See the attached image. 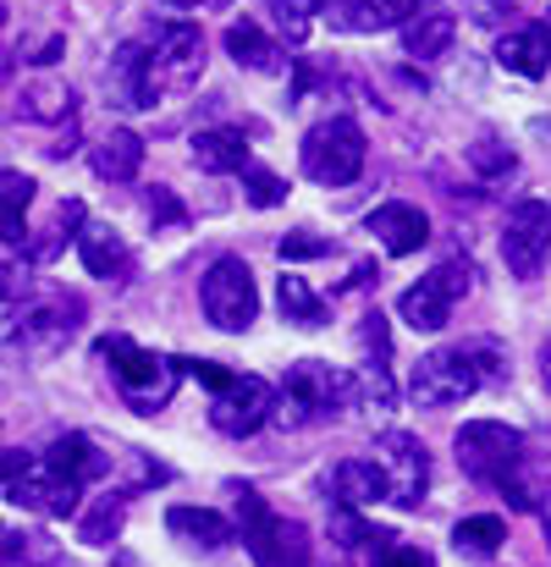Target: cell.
I'll use <instances>...</instances> for the list:
<instances>
[{"mask_svg": "<svg viewBox=\"0 0 551 567\" xmlns=\"http://www.w3.org/2000/svg\"><path fill=\"white\" fill-rule=\"evenodd\" d=\"M541 370H547V385H551V342H547V359H541Z\"/></svg>", "mask_w": 551, "mask_h": 567, "instance_id": "cell-45", "label": "cell"}, {"mask_svg": "<svg viewBox=\"0 0 551 567\" xmlns=\"http://www.w3.org/2000/svg\"><path fill=\"white\" fill-rule=\"evenodd\" d=\"M6 496H11L17 507L39 513V518H72V513L83 507V485H72L67 474H55L44 457H33V463L6 485Z\"/></svg>", "mask_w": 551, "mask_h": 567, "instance_id": "cell-14", "label": "cell"}, {"mask_svg": "<svg viewBox=\"0 0 551 567\" xmlns=\"http://www.w3.org/2000/svg\"><path fill=\"white\" fill-rule=\"evenodd\" d=\"M365 226L375 231V243H380L386 254H397V259H408V254H419V248L430 243V215H425L419 204H402V198L369 209Z\"/></svg>", "mask_w": 551, "mask_h": 567, "instance_id": "cell-16", "label": "cell"}, {"mask_svg": "<svg viewBox=\"0 0 551 567\" xmlns=\"http://www.w3.org/2000/svg\"><path fill=\"white\" fill-rule=\"evenodd\" d=\"M198 309L215 331L226 337H243L254 320H259V287H254V270L237 259V254H221L204 281H198Z\"/></svg>", "mask_w": 551, "mask_h": 567, "instance_id": "cell-9", "label": "cell"}, {"mask_svg": "<svg viewBox=\"0 0 551 567\" xmlns=\"http://www.w3.org/2000/svg\"><path fill=\"white\" fill-rule=\"evenodd\" d=\"M237 529L259 567H309V529L265 507L259 491H237Z\"/></svg>", "mask_w": 551, "mask_h": 567, "instance_id": "cell-8", "label": "cell"}, {"mask_svg": "<svg viewBox=\"0 0 551 567\" xmlns=\"http://www.w3.org/2000/svg\"><path fill=\"white\" fill-rule=\"evenodd\" d=\"M28 204H33V177L28 172H0V243H28Z\"/></svg>", "mask_w": 551, "mask_h": 567, "instance_id": "cell-28", "label": "cell"}, {"mask_svg": "<svg viewBox=\"0 0 551 567\" xmlns=\"http://www.w3.org/2000/svg\"><path fill=\"white\" fill-rule=\"evenodd\" d=\"M547 540H551V524H547Z\"/></svg>", "mask_w": 551, "mask_h": 567, "instance_id": "cell-47", "label": "cell"}, {"mask_svg": "<svg viewBox=\"0 0 551 567\" xmlns=\"http://www.w3.org/2000/svg\"><path fill=\"white\" fill-rule=\"evenodd\" d=\"M508 6H513V0H469V17H475V22H497Z\"/></svg>", "mask_w": 551, "mask_h": 567, "instance_id": "cell-40", "label": "cell"}, {"mask_svg": "<svg viewBox=\"0 0 551 567\" xmlns=\"http://www.w3.org/2000/svg\"><path fill=\"white\" fill-rule=\"evenodd\" d=\"M365 155H369L365 127H359L354 116H326V122H315V127L304 133V144H298V166H304V177L320 183V188H348V183H359Z\"/></svg>", "mask_w": 551, "mask_h": 567, "instance_id": "cell-7", "label": "cell"}, {"mask_svg": "<svg viewBox=\"0 0 551 567\" xmlns=\"http://www.w3.org/2000/svg\"><path fill=\"white\" fill-rule=\"evenodd\" d=\"M535 28H541V33H547V44H551V11H547V17H541V22H535Z\"/></svg>", "mask_w": 551, "mask_h": 567, "instance_id": "cell-44", "label": "cell"}, {"mask_svg": "<svg viewBox=\"0 0 551 567\" xmlns=\"http://www.w3.org/2000/svg\"><path fill=\"white\" fill-rule=\"evenodd\" d=\"M94 177H105V183H133L139 177V166H144V138L133 133V127H111L100 144H94Z\"/></svg>", "mask_w": 551, "mask_h": 567, "instance_id": "cell-23", "label": "cell"}, {"mask_svg": "<svg viewBox=\"0 0 551 567\" xmlns=\"http://www.w3.org/2000/svg\"><path fill=\"white\" fill-rule=\"evenodd\" d=\"M116 529H122V496H105V502L83 518L78 540H83V546H111V540H116Z\"/></svg>", "mask_w": 551, "mask_h": 567, "instance_id": "cell-34", "label": "cell"}, {"mask_svg": "<svg viewBox=\"0 0 551 567\" xmlns=\"http://www.w3.org/2000/svg\"><path fill=\"white\" fill-rule=\"evenodd\" d=\"M144 50H150V78H155L161 94L193 89L204 78V33H198V22H183V17L155 22Z\"/></svg>", "mask_w": 551, "mask_h": 567, "instance_id": "cell-11", "label": "cell"}, {"mask_svg": "<svg viewBox=\"0 0 551 567\" xmlns=\"http://www.w3.org/2000/svg\"><path fill=\"white\" fill-rule=\"evenodd\" d=\"M28 463H33V457H22V452H0V485H11Z\"/></svg>", "mask_w": 551, "mask_h": 567, "instance_id": "cell-41", "label": "cell"}, {"mask_svg": "<svg viewBox=\"0 0 551 567\" xmlns=\"http://www.w3.org/2000/svg\"><path fill=\"white\" fill-rule=\"evenodd\" d=\"M380 546H375V567H436L419 546H397L391 535H375Z\"/></svg>", "mask_w": 551, "mask_h": 567, "instance_id": "cell-37", "label": "cell"}, {"mask_svg": "<svg viewBox=\"0 0 551 567\" xmlns=\"http://www.w3.org/2000/svg\"><path fill=\"white\" fill-rule=\"evenodd\" d=\"M452 39H458V17H452V11H414V17L402 22V55H414V61L447 55Z\"/></svg>", "mask_w": 551, "mask_h": 567, "instance_id": "cell-22", "label": "cell"}, {"mask_svg": "<svg viewBox=\"0 0 551 567\" xmlns=\"http://www.w3.org/2000/svg\"><path fill=\"white\" fill-rule=\"evenodd\" d=\"M0 28H6V0H0Z\"/></svg>", "mask_w": 551, "mask_h": 567, "instance_id": "cell-46", "label": "cell"}, {"mask_svg": "<svg viewBox=\"0 0 551 567\" xmlns=\"http://www.w3.org/2000/svg\"><path fill=\"white\" fill-rule=\"evenodd\" d=\"M276 254L282 259H320V254H331V243L326 237H309V231H287Z\"/></svg>", "mask_w": 551, "mask_h": 567, "instance_id": "cell-38", "label": "cell"}, {"mask_svg": "<svg viewBox=\"0 0 551 567\" xmlns=\"http://www.w3.org/2000/svg\"><path fill=\"white\" fill-rule=\"evenodd\" d=\"M144 204H150V220H155V226H183L187 220V209L177 204V193L172 188H155Z\"/></svg>", "mask_w": 551, "mask_h": 567, "instance_id": "cell-39", "label": "cell"}, {"mask_svg": "<svg viewBox=\"0 0 551 567\" xmlns=\"http://www.w3.org/2000/svg\"><path fill=\"white\" fill-rule=\"evenodd\" d=\"M469 292V265L463 259H441L430 276H419L402 298H397V315L408 331H447L458 298Z\"/></svg>", "mask_w": 551, "mask_h": 567, "instance_id": "cell-12", "label": "cell"}, {"mask_svg": "<svg viewBox=\"0 0 551 567\" xmlns=\"http://www.w3.org/2000/svg\"><path fill=\"white\" fill-rule=\"evenodd\" d=\"M177 370L210 385V424L221 435H254L259 424H271V408H276V385L265 375H237V370H221L215 359H177Z\"/></svg>", "mask_w": 551, "mask_h": 567, "instance_id": "cell-2", "label": "cell"}, {"mask_svg": "<svg viewBox=\"0 0 551 567\" xmlns=\"http://www.w3.org/2000/svg\"><path fill=\"white\" fill-rule=\"evenodd\" d=\"M44 463H50L55 474H67L72 485H100V480L111 474V452H105L94 435H83V430L55 435L50 452H44Z\"/></svg>", "mask_w": 551, "mask_h": 567, "instance_id": "cell-18", "label": "cell"}, {"mask_svg": "<svg viewBox=\"0 0 551 567\" xmlns=\"http://www.w3.org/2000/svg\"><path fill=\"white\" fill-rule=\"evenodd\" d=\"M17 111H22L28 122H72L78 94H72L67 83H55V78H39V83H28V89H22Z\"/></svg>", "mask_w": 551, "mask_h": 567, "instance_id": "cell-27", "label": "cell"}, {"mask_svg": "<svg viewBox=\"0 0 551 567\" xmlns=\"http://www.w3.org/2000/svg\"><path fill=\"white\" fill-rule=\"evenodd\" d=\"M414 11H419V0H343L337 28H354V33H380V28H402Z\"/></svg>", "mask_w": 551, "mask_h": 567, "instance_id": "cell-26", "label": "cell"}, {"mask_svg": "<svg viewBox=\"0 0 551 567\" xmlns=\"http://www.w3.org/2000/svg\"><path fill=\"white\" fill-rule=\"evenodd\" d=\"M458 463H463V474L469 480H480V485H497L502 496H513V507H535V496H530V485L519 480V468H524V430H513V424H502V419H469L463 430H458Z\"/></svg>", "mask_w": 551, "mask_h": 567, "instance_id": "cell-1", "label": "cell"}, {"mask_svg": "<svg viewBox=\"0 0 551 567\" xmlns=\"http://www.w3.org/2000/svg\"><path fill=\"white\" fill-rule=\"evenodd\" d=\"M497 66H502V72H519V78H547L551 72L547 33H541V28H513V33H502Z\"/></svg>", "mask_w": 551, "mask_h": 567, "instance_id": "cell-24", "label": "cell"}, {"mask_svg": "<svg viewBox=\"0 0 551 567\" xmlns=\"http://www.w3.org/2000/svg\"><path fill=\"white\" fill-rule=\"evenodd\" d=\"M337 408H354V375L348 370H331L320 359H298L287 380L276 385V408L271 419L282 430H304L315 419H331Z\"/></svg>", "mask_w": 551, "mask_h": 567, "instance_id": "cell-6", "label": "cell"}, {"mask_svg": "<svg viewBox=\"0 0 551 567\" xmlns=\"http://www.w3.org/2000/svg\"><path fill=\"white\" fill-rule=\"evenodd\" d=\"M6 78H11V55L0 50V89H6Z\"/></svg>", "mask_w": 551, "mask_h": 567, "instance_id": "cell-43", "label": "cell"}, {"mask_svg": "<svg viewBox=\"0 0 551 567\" xmlns=\"http://www.w3.org/2000/svg\"><path fill=\"white\" fill-rule=\"evenodd\" d=\"M237 177H243V193H248L254 209H276V204L287 198V183H282L276 172H265V166H243Z\"/></svg>", "mask_w": 551, "mask_h": 567, "instance_id": "cell-35", "label": "cell"}, {"mask_svg": "<svg viewBox=\"0 0 551 567\" xmlns=\"http://www.w3.org/2000/svg\"><path fill=\"white\" fill-rule=\"evenodd\" d=\"M369 463L386 480V502H397L402 513H414L425 502V491H430V452H425L419 435H408V430L375 435V457Z\"/></svg>", "mask_w": 551, "mask_h": 567, "instance_id": "cell-10", "label": "cell"}, {"mask_svg": "<svg viewBox=\"0 0 551 567\" xmlns=\"http://www.w3.org/2000/svg\"><path fill=\"white\" fill-rule=\"evenodd\" d=\"M33 281V254L28 243H0V303H17Z\"/></svg>", "mask_w": 551, "mask_h": 567, "instance_id": "cell-32", "label": "cell"}, {"mask_svg": "<svg viewBox=\"0 0 551 567\" xmlns=\"http://www.w3.org/2000/svg\"><path fill=\"white\" fill-rule=\"evenodd\" d=\"M271 11H276V22L298 39V33L315 22V11H326V0H271Z\"/></svg>", "mask_w": 551, "mask_h": 567, "instance_id": "cell-36", "label": "cell"}, {"mask_svg": "<svg viewBox=\"0 0 551 567\" xmlns=\"http://www.w3.org/2000/svg\"><path fill=\"white\" fill-rule=\"evenodd\" d=\"M161 6H172V11H193V6H232V0H161Z\"/></svg>", "mask_w": 551, "mask_h": 567, "instance_id": "cell-42", "label": "cell"}, {"mask_svg": "<svg viewBox=\"0 0 551 567\" xmlns=\"http://www.w3.org/2000/svg\"><path fill=\"white\" fill-rule=\"evenodd\" d=\"M331 485H337V507H348V513H365V507L386 502V480L369 457H343L331 468Z\"/></svg>", "mask_w": 551, "mask_h": 567, "instance_id": "cell-21", "label": "cell"}, {"mask_svg": "<svg viewBox=\"0 0 551 567\" xmlns=\"http://www.w3.org/2000/svg\"><path fill=\"white\" fill-rule=\"evenodd\" d=\"M469 166H475L480 177H508L519 161H513V150H508L497 133H480V138L469 144Z\"/></svg>", "mask_w": 551, "mask_h": 567, "instance_id": "cell-33", "label": "cell"}, {"mask_svg": "<svg viewBox=\"0 0 551 567\" xmlns=\"http://www.w3.org/2000/svg\"><path fill=\"white\" fill-rule=\"evenodd\" d=\"M105 94H111V105H122V111H155V105H161V89H155V78H150V50H144V39H127V44L111 55V66H105Z\"/></svg>", "mask_w": 551, "mask_h": 567, "instance_id": "cell-15", "label": "cell"}, {"mask_svg": "<svg viewBox=\"0 0 551 567\" xmlns=\"http://www.w3.org/2000/svg\"><path fill=\"white\" fill-rule=\"evenodd\" d=\"M491 375H502L497 353L491 348H430L414 375H408V391L419 408H458L463 396H475Z\"/></svg>", "mask_w": 551, "mask_h": 567, "instance_id": "cell-4", "label": "cell"}, {"mask_svg": "<svg viewBox=\"0 0 551 567\" xmlns=\"http://www.w3.org/2000/svg\"><path fill=\"white\" fill-rule=\"evenodd\" d=\"M502 259L519 281L541 276V265L551 259V204L547 198H524L508 209V226H502Z\"/></svg>", "mask_w": 551, "mask_h": 567, "instance_id": "cell-13", "label": "cell"}, {"mask_svg": "<svg viewBox=\"0 0 551 567\" xmlns=\"http://www.w3.org/2000/svg\"><path fill=\"white\" fill-rule=\"evenodd\" d=\"M502 540H508V524H502L497 513H475V518H463V524L452 529V546H458L463 557H497Z\"/></svg>", "mask_w": 551, "mask_h": 567, "instance_id": "cell-30", "label": "cell"}, {"mask_svg": "<svg viewBox=\"0 0 551 567\" xmlns=\"http://www.w3.org/2000/svg\"><path fill=\"white\" fill-rule=\"evenodd\" d=\"M221 44H226V55L237 61V66H248V72H282L287 61H282V44L254 22V17H237V22H226V33H221Z\"/></svg>", "mask_w": 551, "mask_h": 567, "instance_id": "cell-19", "label": "cell"}, {"mask_svg": "<svg viewBox=\"0 0 551 567\" xmlns=\"http://www.w3.org/2000/svg\"><path fill=\"white\" fill-rule=\"evenodd\" d=\"M193 161L210 177H237L243 166H254L248 161V138L237 127H204V133H193Z\"/></svg>", "mask_w": 551, "mask_h": 567, "instance_id": "cell-20", "label": "cell"}, {"mask_svg": "<svg viewBox=\"0 0 551 567\" xmlns=\"http://www.w3.org/2000/svg\"><path fill=\"white\" fill-rule=\"evenodd\" d=\"M83 331V298L78 292H39V298H22V309L6 320L0 342L33 364L55 359L72 337Z\"/></svg>", "mask_w": 551, "mask_h": 567, "instance_id": "cell-3", "label": "cell"}, {"mask_svg": "<svg viewBox=\"0 0 551 567\" xmlns=\"http://www.w3.org/2000/svg\"><path fill=\"white\" fill-rule=\"evenodd\" d=\"M276 303H282V320H293L298 331L326 326V298H320L304 276H282V281H276Z\"/></svg>", "mask_w": 551, "mask_h": 567, "instance_id": "cell-29", "label": "cell"}, {"mask_svg": "<svg viewBox=\"0 0 551 567\" xmlns=\"http://www.w3.org/2000/svg\"><path fill=\"white\" fill-rule=\"evenodd\" d=\"M166 529L187 540V546H198V551H221L226 540H232V524L215 513V507H172L166 513Z\"/></svg>", "mask_w": 551, "mask_h": 567, "instance_id": "cell-25", "label": "cell"}, {"mask_svg": "<svg viewBox=\"0 0 551 567\" xmlns=\"http://www.w3.org/2000/svg\"><path fill=\"white\" fill-rule=\"evenodd\" d=\"M94 359L111 364L116 391H122V402H127L133 413H161V408L172 402L177 380H183L177 359H161V353L139 348L133 337H100V342H94Z\"/></svg>", "mask_w": 551, "mask_h": 567, "instance_id": "cell-5", "label": "cell"}, {"mask_svg": "<svg viewBox=\"0 0 551 567\" xmlns=\"http://www.w3.org/2000/svg\"><path fill=\"white\" fill-rule=\"evenodd\" d=\"M72 243H78L83 270H89V276H100V281H122V276L133 270V248H127V243H122V231H111L105 220H83Z\"/></svg>", "mask_w": 551, "mask_h": 567, "instance_id": "cell-17", "label": "cell"}, {"mask_svg": "<svg viewBox=\"0 0 551 567\" xmlns=\"http://www.w3.org/2000/svg\"><path fill=\"white\" fill-rule=\"evenodd\" d=\"M17 563H55V540L39 535V529L0 524V567H17Z\"/></svg>", "mask_w": 551, "mask_h": 567, "instance_id": "cell-31", "label": "cell"}]
</instances>
